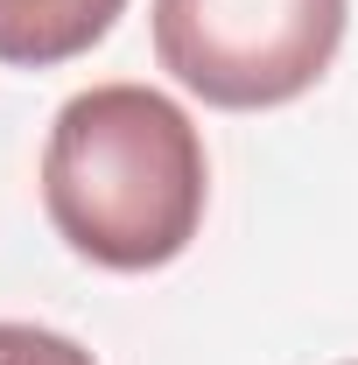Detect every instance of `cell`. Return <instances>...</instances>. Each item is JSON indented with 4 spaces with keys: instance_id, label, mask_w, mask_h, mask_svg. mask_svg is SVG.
<instances>
[{
    "instance_id": "obj_4",
    "label": "cell",
    "mask_w": 358,
    "mask_h": 365,
    "mask_svg": "<svg viewBox=\"0 0 358 365\" xmlns=\"http://www.w3.org/2000/svg\"><path fill=\"white\" fill-rule=\"evenodd\" d=\"M0 365H98L63 330H43V323H0Z\"/></svg>"
},
{
    "instance_id": "obj_5",
    "label": "cell",
    "mask_w": 358,
    "mask_h": 365,
    "mask_svg": "<svg viewBox=\"0 0 358 365\" xmlns=\"http://www.w3.org/2000/svg\"><path fill=\"white\" fill-rule=\"evenodd\" d=\"M352 365H358V359H352Z\"/></svg>"
},
{
    "instance_id": "obj_2",
    "label": "cell",
    "mask_w": 358,
    "mask_h": 365,
    "mask_svg": "<svg viewBox=\"0 0 358 365\" xmlns=\"http://www.w3.org/2000/svg\"><path fill=\"white\" fill-rule=\"evenodd\" d=\"M352 0H155V56L225 113L288 106L330 71Z\"/></svg>"
},
{
    "instance_id": "obj_1",
    "label": "cell",
    "mask_w": 358,
    "mask_h": 365,
    "mask_svg": "<svg viewBox=\"0 0 358 365\" xmlns=\"http://www.w3.org/2000/svg\"><path fill=\"white\" fill-rule=\"evenodd\" d=\"M204 134L155 85H91L49 120L43 211L91 267H169L204 225Z\"/></svg>"
},
{
    "instance_id": "obj_3",
    "label": "cell",
    "mask_w": 358,
    "mask_h": 365,
    "mask_svg": "<svg viewBox=\"0 0 358 365\" xmlns=\"http://www.w3.org/2000/svg\"><path fill=\"white\" fill-rule=\"evenodd\" d=\"M127 14V0H0V63L49 71L71 63Z\"/></svg>"
}]
</instances>
